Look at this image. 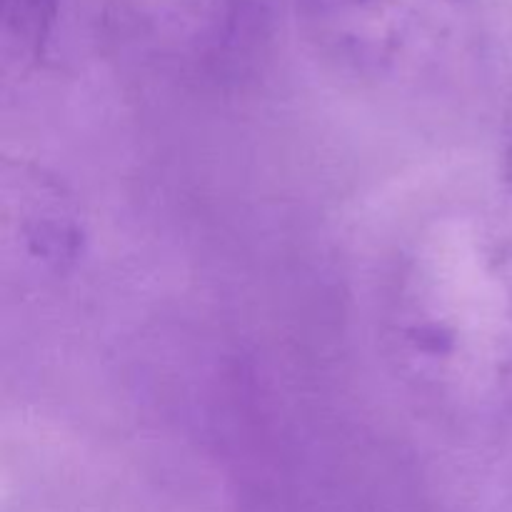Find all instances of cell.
<instances>
[{"label": "cell", "mask_w": 512, "mask_h": 512, "mask_svg": "<svg viewBox=\"0 0 512 512\" xmlns=\"http://www.w3.org/2000/svg\"><path fill=\"white\" fill-rule=\"evenodd\" d=\"M415 255L400 285L398 333L430 385L473 390L503 383L512 360V273L485 235Z\"/></svg>", "instance_id": "1"}, {"label": "cell", "mask_w": 512, "mask_h": 512, "mask_svg": "<svg viewBox=\"0 0 512 512\" xmlns=\"http://www.w3.org/2000/svg\"><path fill=\"white\" fill-rule=\"evenodd\" d=\"M295 10L320 60L370 88L453 78L478 40V0H295Z\"/></svg>", "instance_id": "2"}, {"label": "cell", "mask_w": 512, "mask_h": 512, "mask_svg": "<svg viewBox=\"0 0 512 512\" xmlns=\"http://www.w3.org/2000/svg\"><path fill=\"white\" fill-rule=\"evenodd\" d=\"M5 245L15 240V253L25 268L63 270L78 258L83 223L73 200L58 180L20 165L18 178L5 175Z\"/></svg>", "instance_id": "3"}, {"label": "cell", "mask_w": 512, "mask_h": 512, "mask_svg": "<svg viewBox=\"0 0 512 512\" xmlns=\"http://www.w3.org/2000/svg\"><path fill=\"white\" fill-rule=\"evenodd\" d=\"M118 20L138 38L180 53H223L248 18V0H115Z\"/></svg>", "instance_id": "4"}, {"label": "cell", "mask_w": 512, "mask_h": 512, "mask_svg": "<svg viewBox=\"0 0 512 512\" xmlns=\"http://www.w3.org/2000/svg\"><path fill=\"white\" fill-rule=\"evenodd\" d=\"M58 25V0H3V68L28 75L43 63Z\"/></svg>", "instance_id": "5"}, {"label": "cell", "mask_w": 512, "mask_h": 512, "mask_svg": "<svg viewBox=\"0 0 512 512\" xmlns=\"http://www.w3.org/2000/svg\"><path fill=\"white\" fill-rule=\"evenodd\" d=\"M503 175L512 198V103L508 108V115H505V125H503Z\"/></svg>", "instance_id": "6"}]
</instances>
